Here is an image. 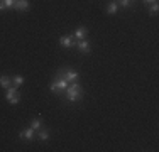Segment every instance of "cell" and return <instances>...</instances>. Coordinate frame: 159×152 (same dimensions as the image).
I'll return each mask as SVG.
<instances>
[{
	"instance_id": "cell-9",
	"label": "cell",
	"mask_w": 159,
	"mask_h": 152,
	"mask_svg": "<svg viewBox=\"0 0 159 152\" xmlns=\"http://www.w3.org/2000/svg\"><path fill=\"white\" fill-rule=\"evenodd\" d=\"M76 46H78V49H80L81 52H90V49H92V47H90V42H88L86 39L76 41Z\"/></svg>"
},
{
	"instance_id": "cell-16",
	"label": "cell",
	"mask_w": 159,
	"mask_h": 152,
	"mask_svg": "<svg viewBox=\"0 0 159 152\" xmlns=\"http://www.w3.org/2000/svg\"><path fill=\"white\" fill-rule=\"evenodd\" d=\"M157 10H159V5H157V2L151 3V9H149V12L154 15V14H157Z\"/></svg>"
},
{
	"instance_id": "cell-12",
	"label": "cell",
	"mask_w": 159,
	"mask_h": 152,
	"mask_svg": "<svg viewBox=\"0 0 159 152\" xmlns=\"http://www.w3.org/2000/svg\"><path fill=\"white\" fill-rule=\"evenodd\" d=\"M117 10H119V3H117V2H110V3L107 5V12L110 14V15L117 14Z\"/></svg>"
},
{
	"instance_id": "cell-2",
	"label": "cell",
	"mask_w": 159,
	"mask_h": 152,
	"mask_svg": "<svg viewBox=\"0 0 159 152\" xmlns=\"http://www.w3.org/2000/svg\"><path fill=\"white\" fill-rule=\"evenodd\" d=\"M68 85H70V83H68L66 79H64L63 76H61V74H58V73H56V76L52 78V81H51V85H49V90H51L52 93L64 95V91H66Z\"/></svg>"
},
{
	"instance_id": "cell-15",
	"label": "cell",
	"mask_w": 159,
	"mask_h": 152,
	"mask_svg": "<svg viewBox=\"0 0 159 152\" xmlns=\"http://www.w3.org/2000/svg\"><path fill=\"white\" fill-rule=\"evenodd\" d=\"M22 83H24V78H22L20 74H16L12 78V86H16V88H17V86H20Z\"/></svg>"
},
{
	"instance_id": "cell-6",
	"label": "cell",
	"mask_w": 159,
	"mask_h": 152,
	"mask_svg": "<svg viewBox=\"0 0 159 152\" xmlns=\"http://www.w3.org/2000/svg\"><path fill=\"white\" fill-rule=\"evenodd\" d=\"M59 44L63 47H73V46H76V41H75L73 36H61L59 37Z\"/></svg>"
},
{
	"instance_id": "cell-5",
	"label": "cell",
	"mask_w": 159,
	"mask_h": 152,
	"mask_svg": "<svg viewBox=\"0 0 159 152\" xmlns=\"http://www.w3.org/2000/svg\"><path fill=\"white\" fill-rule=\"evenodd\" d=\"M12 7L17 10V12H24V10H29L31 3H29V0H14Z\"/></svg>"
},
{
	"instance_id": "cell-7",
	"label": "cell",
	"mask_w": 159,
	"mask_h": 152,
	"mask_svg": "<svg viewBox=\"0 0 159 152\" xmlns=\"http://www.w3.org/2000/svg\"><path fill=\"white\" fill-rule=\"evenodd\" d=\"M34 135H36V130L34 128H24V130H20V134H19V137H20L22 140H32Z\"/></svg>"
},
{
	"instance_id": "cell-13",
	"label": "cell",
	"mask_w": 159,
	"mask_h": 152,
	"mask_svg": "<svg viewBox=\"0 0 159 152\" xmlns=\"http://www.w3.org/2000/svg\"><path fill=\"white\" fill-rule=\"evenodd\" d=\"M12 5H14V0H0V10L12 9Z\"/></svg>"
},
{
	"instance_id": "cell-11",
	"label": "cell",
	"mask_w": 159,
	"mask_h": 152,
	"mask_svg": "<svg viewBox=\"0 0 159 152\" xmlns=\"http://www.w3.org/2000/svg\"><path fill=\"white\" fill-rule=\"evenodd\" d=\"M43 127V118H32L31 120V128H34V130H39V128Z\"/></svg>"
},
{
	"instance_id": "cell-1",
	"label": "cell",
	"mask_w": 159,
	"mask_h": 152,
	"mask_svg": "<svg viewBox=\"0 0 159 152\" xmlns=\"http://www.w3.org/2000/svg\"><path fill=\"white\" fill-rule=\"evenodd\" d=\"M64 95H66V98H68V101H80L83 98V88H81V85H80L78 81H73V83H70L68 85V88L66 91H64Z\"/></svg>"
},
{
	"instance_id": "cell-8",
	"label": "cell",
	"mask_w": 159,
	"mask_h": 152,
	"mask_svg": "<svg viewBox=\"0 0 159 152\" xmlns=\"http://www.w3.org/2000/svg\"><path fill=\"white\" fill-rule=\"evenodd\" d=\"M86 34H88V30H86V27H83V25H81V27H78L73 34H71V36H73L76 41H83V39H86Z\"/></svg>"
},
{
	"instance_id": "cell-10",
	"label": "cell",
	"mask_w": 159,
	"mask_h": 152,
	"mask_svg": "<svg viewBox=\"0 0 159 152\" xmlns=\"http://www.w3.org/2000/svg\"><path fill=\"white\" fill-rule=\"evenodd\" d=\"M0 86H3V88H10V86H12V78L2 74L0 76Z\"/></svg>"
},
{
	"instance_id": "cell-18",
	"label": "cell",
	"mask_w": 159,
	"mask_h": 152,
	"mask_svg": "<svg viewBox=\"0 0 159 152\" xmlns=\"http://www.w3.org/2000/svg\"><path fill=\"white\" fill-rule=\"evenodd\" d=\"M144 3H146V5H149V3H154V2H157V0H142Z\"/></svg>"
},
{
	"instance_id": "cell-17",
	"label": "cell",
	"mask_w": 159,
	"mask_h": 152,
	"mask_svg": "<svg viewBox=\"0 0 159 152\" xmlns=\"http://www.w3.org/2000/svg\"><path fill=\"white\" fill-rule=\"evenodd\" d=\"M132 2H134V0H119V5H122V7H130L132 5Z\"/></svg>"
},
{
	"instance_id": "cell-3",
	"label": "cell",
	"mask_w": 159,
	"mask_h": 152,
	"mask_svg": "<svg viewBox=\"0 0 159 152\" xmlns=\"http://www.w3.org/2000/svg\"><path fill=\"white\" fill-rule=\"evenodd\" d=\"M58 74H61L68 83H73V81H78V79H80V73H78V71L70 69V68H63V69H59Z\"/></svg>"
},
{
	"instance_id": "cell-14",
	"label": "cell",
	"mask_w": 159,
	"mask_h": 152,
	"mask_svg": "<svg viewBox=\"0 0 159 152\" xmlns=\"http://www.w3.org/2000/svg\"><path fill=\"white\" fill-rule=\"evenodd\" d=\"M37 137H39V140H48L49 139V132L46 128H39L37 130Z\"/></svg>"
},
{
	"instance_id": "cell-4",
	"label": "cell",
	"mask_w": 159,
	"mask_h": 152,
	"mask_svg": "<svg viewBox=\"0 0 159 152\" xmlns=\"http://www.w3.org/2000/svg\"><path fill=\"white\" fill-rule=\"evenodd\" d=\"M5 100L9 101L10 105H17L19 101H20V93H19V90L16 88V86H10V88H7Z\"/></svg>"
}]
</instances>
